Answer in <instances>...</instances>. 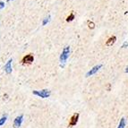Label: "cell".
Returning <instances> with one entry per match:
<instances>
[{"label": "cell", "mask_w": 128, "mask_h": 128, "mask_svg": "<svg viewBox=\"0 0 128 128\" xmlns=\"http://www.w3.org/2000/svg\"><path fill=\"white\" fill-rule=\"evenodd\" d=\"M32 93L34 94V95H36V96L40 97V98H48V97L50 96L51 92H50V90H49L45 89V90H33V92H32Z\"/></svg>", "instance_id": "obj_1"}, {"label": "cell", "mask_w": 128, "mask_h": 128, "mask_svg": "<svg viewBox=\"0 0 128 128\" xmlns=\"http://www.w3.org/2000/svg\"><path fill=\"white\" fill-rule=\"evenodd\" d=\"M69 54H70V47L67 46V47L64 48V49H63L62 54L60 56V62L62 64H64L66 62L67 58H69Z\"/></svg>", "instance_id": "obj_2"}, {"label": "cell", "mask_w": 128, "mask_h": 128, "mask_svg": "<svg viewBox=\"0 0 128 128\" xmlns=\"http://www.w3.org/2000/svg\"><path fill=\"white\" fill-rule=\"evenodd\" d=\"M34 61V56L32 54H28V55L24 56V58H22V64H30Z\"/></svg>", "instance_id": "obj_3"}, {"label": "cell", "mask_w": 128, "mask_h": 128, "mask_svg": "<svg viewBox=\"0 0 128 128\" xmlns=\"http://www.w3.org/2000/svg\"><path fill=\"white\" fill-rule=\"evenodd\" d=\"M78 119H79V113H74L70 118V121H69L68 124L69 127H73V126H76L77 123H78Z\"/></svg>", "instance_id": "obj_4"}, {"label": "cell", "mask_w": 128, "mask_h": 128, "mask_svg": "<svg viewBox=\"0 0 128 128\" xmlns=\"http://www.w3.org/2000/svg\"><path fill=\"white\" fill-rule=\"evenodd\" d=\"M24 121V115H20L19 116L15 118L14 121V128H19L22 126V123Z\"/></svg>", "instance_id": "obj_5"}, {"label": "cell", "mask_w": 128, "mask_h": 128, "mask_svg": "<svg viewBox=\"0 0 128 128\" xmlns=\"http://www.w3.org/2000/svg\"><path fill=\"white\" fill-rule=\"evenodd\" d=\"M12 62H13V59H9L6 64H4V72H6L7 74H10L12 73V71H13V69H12Z\"/></svg>", "instance_id": "obj_6"}, {"label": "cell", "mask_w": 128, "mask_h": 128, "mask_svg": "<svg viewBox=\"0 0 128 128\" xmlns=\"http://www.w3.org/2000/svg\"><path fill=\"white\" fill-rule=\"evenodd\" d=\"M101 66H102V64H98V66H94L93 68L90 69V70L89 71L87 74H86V77H89V76H90V75L95 74H96L97 72H98V71L101 68Z\"/></svg>", "instance_id": "obj_7"}, {"label": "cell", "mask_w": 128, "mask_h": 128, "mask_svg": "<svg viewBox=\"0 0 128 128\" xmlns=\"http://www.w3.org/2000/svg\"><path fill=\"white\" fill-rule=\"evenodd\" d=\"M116 40V36L110 37V38H109L108 40L106 41V45H107V46H111L112 44H114V43H115Z\"/></svg>", "instance_id": "obj_8"}, {"label": "cell", "mask_w": 128, "mask_h": 128, "mask_svg": "<svg viewBox=\"0 0 128 128\" xmlns=\"http://www.w3.org/2000/svg\"><path fill=\"white\" fill-rule=\"evenodd\" d=\"M126 126V118H122L121 120L119 122V124H118V128H124Z\"/></svg>", "instance_id": "obj_9"}, {"label": "cell", "mask_w": 128, "mask_h": 128, "mask_svg": "<svg viewBox=\"0 0 128 128\" xmlns=\"http://www.w3.org/2000/svg\"><path fill=\"white\" fill-rule=\"evenodd\" d=\"M6 119H7V116L6 115H4V116H3L2 118H0V126H2L3 124L6 123Z\"/></svg>", "instance_id": "obj_10"}, {"label": "cell", "mask_w": 128, "mask_h": 128, "mask_svg": "<svg viewBox=\"0 0 128 128\" xmlns=\"http://www.w3.org/2000/svg\"><path fill=\"white\" fill-rule=\"evenodd\" d=\"M49 21H50V15H48V16H47V17L44 18V20H43L42 22V25H46V24H48V22H49Z\"/></svg>", "instance_id": "obj_11"}, {"label": "cell", "mask_w": 128, "mask_h": 128, "mask_svg": "<svg viewBox=\"0 0 128 128\" xmlns=\"http://www.w3.org/2000/svg\"><path fill=\"white\" fill-rule=\"evenodd\" d=\"M74 19V13H71L70 15H69L68 17L66 18V22H72Z\"/></svg>", "instance_id": "obj_12"}, {"label": "cell", "mask_w": 128, "mask_h": 128, "mask_svg": "<svg viewBox=\"0 0 128 128\" xmlns=\"http://www.w3.org/2000/svg\"><path fill=\"white\" fill-rule=\"evenodd\" d=\"M88 25H89V28H90V29H93L94 28V24L90 21L88 22Z\"/></svg>", "instance_id": "obj_13"}, {"label": "cell", "mask_w": 128, "mask_h": 128, "mask_svg": "<svg viewBox=\"0 0 128 128\" xmlns=\"http://www.w3.org/2000/svg\"><path fill=\"white\" fill-rule=\"evenodd\" d=\"M4 2H3V1H0V10H2L3 8L4 7Z\"/></svg>", "instance_id": "obj_14"}, {"label": "cell", "mask_w": 128, "mask_h": 128, "mask_svg": "<svg viewBox=\"0 0 128 128\" xmlns=\"http://www.w3.org/2000/svg\"><path fill=\"white\" fill-rule=\"evenodd\" d=\"M126 47H128V42H124V44H123V46H122V48H126Z\"/></svg>", "instance_id": "obj_15"}, {"label": "cell", "mask_w": 128, "mask_h": 128, "mask_svg": "<svg viewBox=\"0 0 128 128\" xmlns=\"http://www.w3.org/2000/svg\"><path fill=\"white\" fill-rule=\"evenodd\" d=\"M126 73H127V74H128V67H127V68L126 69Z\"/></svg>", "instance_id": "obj_16"}, {"label": "cell", "mask_w": 128, "mask_h": 128, "mask_svg": "<svg viewBox=\"0 0 128 128\" xmlns=\"http://www.w3.org/2000/svg\"><path fill=\"white\" fill-rule=\"evenodd\" d=\"M9 1H11V0H7V2H9Z\"/></svg>", "instance_id": "obj_17"}]
</instances>
